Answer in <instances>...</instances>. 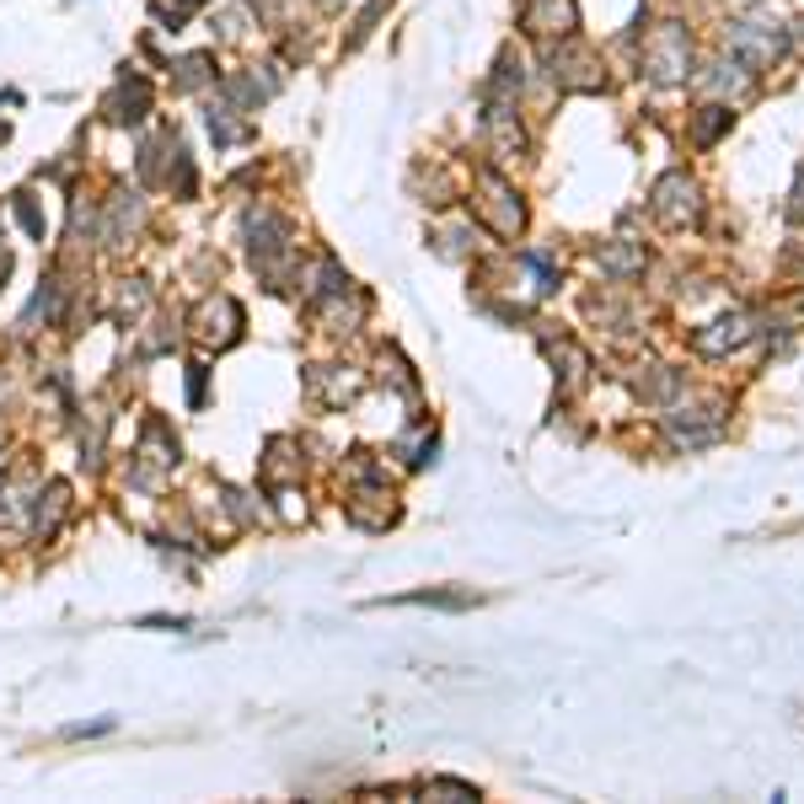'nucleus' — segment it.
I'll use <instances>...</instances> for the list:
<instances>
[{
    "label": "nucleus",
    "instance_id": "nucleus-1",
    "mask_svg": "<svg viewBox=\"0 0 804 804\" xmlns=\"http://www.w3.org/2000/svg\"><path fill=\"white\" fill-rule=\"evenodd\" d=\"M686 60H692V55H686V33L671 22V27L655 38V49H649V75H655V81H681V75H686Z\"/></svg>",
    "mask_w": 804,
    "mask_h": 804
},
{
    "label": "nucleus",
    "instance_id": "nucleus-2",
    "mask_svg": "<svg viewBox=\"0 0 804 804\" xmlns=\"http://www.w3.org/2000/svg\"><path fill=\"white\" fill-rule=\"evenodd\" d=\"M719 129H730V113H724V108H703L692 134H697V145H713V140H719Z\"/></svg>",
    "mask_w": 804,
    "mask_h": 804
}]
</instances>
